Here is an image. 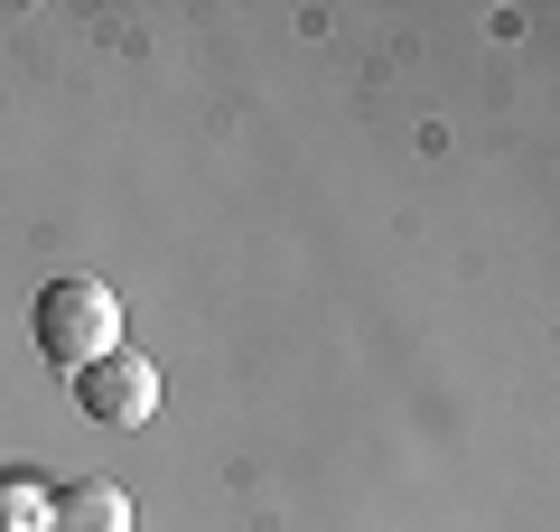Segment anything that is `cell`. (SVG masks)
<instances>
[{"mask_svg":"<svg viewBox=\"0 0 560 532\" xmlns=\"http://www.w3.org/2000/svg\"><path fill=\"white\" fill-rule=\"evenodd\" d=\"M28 327H38V355L75 383L84 365H103V355L121 346V299H113V280L66 271V280H47V290H38V317H28Z\"/></svg>","mask_w":560,"mask_h":532,"instance_id":"6da1fadb","label":"cell"},{"mask_svg":"<svg viewBox=\"0 0 560 532\" xmlns=\"http://www.w3.org/2000/svg\"><path fill=\"white\" fill-rule=\"evenodd\" d=\"M160 402H168L160 365H150V355H131V346H113L103 365H84V374H75V412L94 420V430H150V420H160Z\"/></svg>","mask_w":560,"mask_h":532,"instance_id":"7a4b0ae2","label":"cell"},{"mask_svg":"<svg viewBox=\"0 0 560 532\" xmlns=\"http://www.w3.org/2000/svg\"><path fill=\"white\" fill-rule=\"evenodd\" d=\"M47 532H131V495L113 476H84V486H57V513Z\"/></svg>","mask_w":560,"mask_h":532,"instance_id":"3957f363","label":"cell"},{"mask_svg":"<svg viewBox=\"0 0 560 532\" xmlns=\"http://www.w3.org/2000/svg\"><path fill=\"white\" fill-rule=\"evenodd\" d=\"M47 513H57V486L28 467H0V532H47Z\"/></svg>","mask_w":560,"mask_h":532,"instance_id":"277c9868","label":"cell"}]
</instances>
